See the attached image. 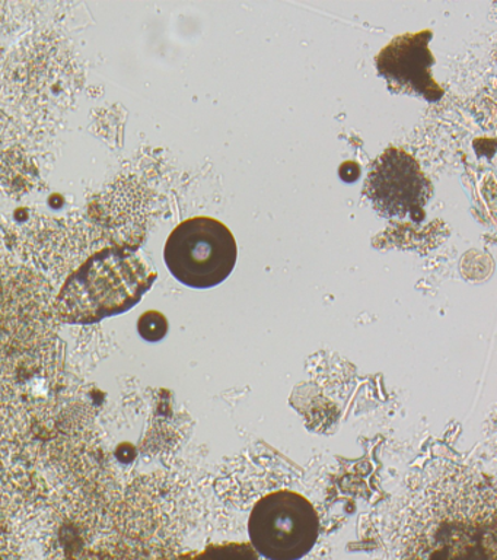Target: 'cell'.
Wrapping results in <instances>:
<instances>
[{
  "label": "cell",
  "instance_id": "obj_3",
  "mask_svg": "<svg viewBox=\"0 0 497 560\" xmlns=\"http://www.w3.org/2000/svg\"><path fill=\"white\" fill-rule=\"evenodd\" d=\"M320 533L316 508L303 494L277 490L252 508L248 536L269 560H299L311 551Z\"/></svg>",
  "mask_w": 497,
  "mask_h": 560
},
{
  "label": "cell",
  "instance_id": "obj_4",
  "mask_svg": "<svg viewBox=\"0 0 497 560\" xmlns=\"http://www.w3.org/2000/svg\"><path fill=\"white\" fill-rule=\"evenodd\" d=\"M430 179L409 152L388 148L374 161L365 182V195L378 214L387 219H425Z\"/></svg>",
  "mask_w": 497,
  "mask_h": 560
},
{
  "label": "cell",
  "instance_id": "obj_6",
  "mask_svg": "<svg viewBox=\"0 0 497 560\" xmlns=\"http://www.w3.org/2000/svg\"><path fill=\"white\" fill-rule=\"evenodd\" d=\"M138 331L143 340H163L168 332V319L165 318V315L159 313V311H146V313L139 318Z\"/></svg>",
  "mask_w": 497,
  "mask_h": 560
},
{
  "label": "cell",
  "instance_id": "obj_1",
  "mask_svg": "<svg viewBox=\"0 0 497 560\" xmlns=\"http://www.w3.org/2000/svg\"><path fill=\"white\" fill-rule=\"evenodd\" d=\"M156 278L133 248H104L69 276L56 298V315L73 326L102 323L133 310Z\"/></svg>",
  "mask_w": 497,
  "mask_h": 560
},
{
  "label": "cell",
  "instance_id": "obj_5",
  "mask_svg": "<svg viewBox=\"0 0 497 560\" xmlns=\"http://www.w3.org/2000/svg\"><path fill=\"white\" fill-rule=\"evenodd\" d=\"M430 30L401 34L392 38L375 57L379 77L387 81L392 94L422 96L427 103H438L445 91L431 74L435 57L429 43Z\"/></svg>",
  "mask_w": 497,
  "mask_h": 560
},
{
  "label": "cell",
  "instance_id": "obj_2",
  "mask_svg": "<svg viewBox=\"0 0 497 560\" xmlns=\"http://www.w3.org/2000/svg\"><path fill=\"white\" fill-rule=\"evenodd\" d=\"M238 245L229 228L211 217L186 219L174 228L164 248L169 273L193 289L225 282L237 265Z\"/></svg>",
  "mask_w": 497,
  "mask_h": 560
}]
</instances>
